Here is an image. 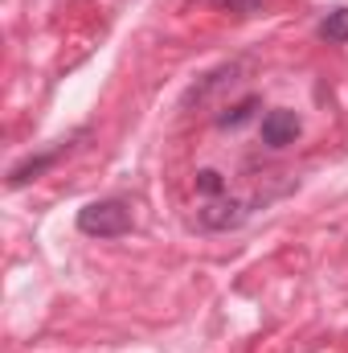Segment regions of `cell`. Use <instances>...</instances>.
<instances>
[{"instance_id":"cell-1","label":"cell","mask_w":348,"mask_h":353,"mask_svg":"<svg viewBox=\"0 0 348 353\" xmlns=\"http://www.w3.org/2000/svg\"><path fill=\"white\" fill-rule=\"evenodd\" d=\"M78 230L90 239H123L131 230V210L119 197H102L78 210Z\"/></svg>"},{"instance_id":"cell-2","label":"cell","mask_w":348,"mask_h":353,"mask_svg":"<svg viewBox=\"0 0 348 353\" xmlns=\"http://www.w3.org/2000/svg\"><path fill=\"white\" fill-rule=\"evenodd\" d=\"M246 218H250V205H246L242 197H230V193H221V197H205V205L197 210V226H201V230H213V234L238 230Z\"/></svg>"},{"instance_id":"cell-3","label":"cell","mask_w":348,"mask_h":353,"mask_svg":"<svg viewBox=\"0 0 348 353\" xmlns=\"http://www.w3.org/2000/svg\"><path fill=\"white\" fill-rule=\"evenodd\" d=\"M262 144L266 148H287V144H295L299 140V132H303V119L291 111V107H274V111H266L262 115Z\"/></svg>"},{"instance_id":"cell-4","label":"cell","mask_w":348,"mask_h":353,"mask_svg":"<svg viewBox=\"0 0 348 353\" xmlns=\"http://www.w3.org/2000/svg\"><path fill=\"white\" fill-rule=\"evenodd\" d=\"M62 152H66V144H58V148H50V152H37V157H25L21 165H12V169H8V189H21V185L37 181L41 173H50V169L62 161Z\"/></svg>"},{"instance_id":"cell-5","label":"cell","mask_w":348,"mask_h":353,"mask_svg":"<svg viewBox=\"0 0 348 353\" xmlns=\"http://www.w3.org/2000/svg\"><path fill=\"white\" fill-rule=\"evenodd\" d=\"M262 107L259 94H246V99H238V103H230L226 111H217V128H226V132H238L242 123H250L254 119V111Z\"/></svg>"},{"instance_id":"cell-6","label":"cell","mask_w":348,"mask_h":353,"mask_svg":"<svg viewBox=\"0 0 348 353\" xmlns=\"http://www.w3.org/2000/svg\"><path fill=\"white\" fill-rule=\"evenodd\" d=\"M193 189L201 193V197H221V193H230V176L221 173V169H197L193 173Z\"/></svg>"},{"instance_id":"cell-7","label":"cell","mask_w":348,"mask_h":353,"mask_svg":"<svg viewBox=\"0 0 348 353\" xmlns=\"http://www.w3.org/2000/svg\"><path fill=\"white\" fill-rule=\"evenodd\" d=\"M320 37L328 46H345L348 41V8H328L320 21Z\"/></svg>"},{"instance_id":"cell-8","label":"cell","mask_w":348,"mask_h":353,"mask_svg":"<svg viewBox=\"0 0 348 353\" xmlns=\"http://www.w3.org/2000/svg\"><path fill=\"white\" fill-rule=\"evenodd\" d=\"M226 12H234V17H254L262 12V0H217Z\"/></svg>"}]
</instances>
